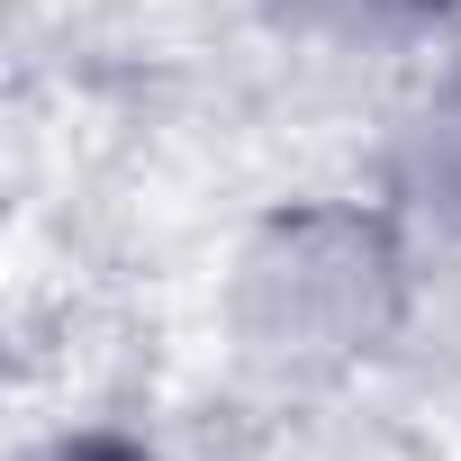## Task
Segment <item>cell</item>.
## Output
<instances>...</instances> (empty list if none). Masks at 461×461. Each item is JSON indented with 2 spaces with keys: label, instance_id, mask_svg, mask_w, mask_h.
<instances>
[{
  "label": "cell",
  "instance_id": "obj_1",
  "mask_svg": "<svg viewBox=\"0 0 461 461\" xmlns=\"http://www.w3.org/2000/svg\"><path fill=\"white\" fill-rule=\"evenodd\" d=\"M416 236L371 199H299L263 217L226 272V344L272 389H335L416 326Z\"/></svg>",
  "mask_w": 461,
  "mask_h": 461
},
{
  "label": "cell",
  "instance_id": "obj_2",
  "mask_svg": "<svg viewBox=\"0 0 461 461\" xmlns=\"http://www.w3.org/2000/svg\"><path fill=\"white\" fill-rule=\"evenodd\" d=\"M416 254L434 245V263H461V82H443L434 100L407 109L398 145H389V199H380Z\"/></svg>",
  "mask_w": 461,
  "mask_h": 461
},
{
  "label": "cell",
  "instance_id": "obj_3",
  "mask_svg": "<svg viewBox=\"0 0 461 461\" xmlns=\"http://www.w3.org/2000/svg\"><path fill=\"white\" fill-rule=\"evenodd\" d=\"M281 10H290L299 28H317V37H362V46H380V37H416V28L452 19L461 0H281Z\"/></svg>",
  "mask_w": 461,
  "mask_h": 461
},
{
  "label": "cell",
  "instance_id": "obj_4",
  "mask_svg": "<svg viewBox=\"0 0 461 461\" xmlns=\"http://www.w3.org/2000/svg\"><path fill=\"white\" fill-rule=\"evenodd\" d=\"M46 461H145V452H127L118 434H64V443H55Z\"/></svg>",
  "mask_w": 461,
  "mask_h": 461
}]
</instances>
